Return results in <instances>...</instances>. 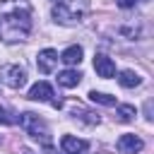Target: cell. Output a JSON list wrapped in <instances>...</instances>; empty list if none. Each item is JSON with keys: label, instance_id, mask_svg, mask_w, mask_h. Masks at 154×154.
<instances>
[{"label": "cell", "instance_id": "cell-16", "mask_svg": "<svg viewBox=\"0 0 154 154\" xmlns=\"http://www.w3.org/2000/svg\"><path fill=\"white\" fill-rule=\"evenodd\" d=\"M0 123H12V118L7 116V111H5V108H0Z\"/></svg>", "mask_w": 154, "mask_h": 154}, {"label": "cell", "instance_id": "cell-1", "mask_svg": "<svg viewBox=\"0 0 154 154\" xmlns=\"http://www.w3.org/2000/svg\"><path fill=\"white\" fill-rule=\"evenodd\" d=\"M34 26V10L29 0H0V38L5 43L26 41Z\"/></svg>", "mask_w": 154, "mask_h": 154}, {"label": "cell", "instance_id": "cell-4", "mask_svg": "<svg viewBox=\"0 0 154 154\" xmlns=\"http://www.w3.org/2000/svg\"><path fill=\"white\" fill-rule=\"evenodd\" d=\"M0 79L10 87V89H22L26 84V70L22 65H5L0 70Z\"/></svg>", "mask_w": 154, "mask_h": 154}, {"label": "cell", "instance_id": "cell-13", "mask_svg": "<svg viewBox=\"0 0 154 154\" xmlns=\"http://www.w3.org/2000/svg\"><path fill=\"white\" fill-rule=\"evenodd\" d=\"M89 99L94 101V103H101V106H116V96H111V94H103V91H89Z\"/></svg>", "mask_w": 154, "mask_h": 154}, {"label": "cell", "instance_id": "cell-3", "mask_svg": "<svg viewBox=\"0 0 154 154\" xmlns=\"http://www.w3.org/2000/svg\"><path fill=\"white\" fill-rule=\"evenodd\" d=\"M19 125L24 128V132L26 135H31L34 140H38L43 147H51V130H48V125H46V120L43 118H38L36 113H22L19 116Z\"/></svg>", "mask_w": 154, "mask_h": 154}, {"label": "cell", "instance_id": "cell-15", "mask_svg": "<svg viewBox=\"0 0 154 154\" xmlns=\"http://www.w3.org/2000/svg\"><path fill=\"white\" fill-rule=\"evenodd\" d=\"M116 5H118L120 10H130V7L137 5V0H116Z\"/></svg>", "mask_w": 154, "mask_h": 154}, {"label": "cell", "instance_id": "cell-7", "mask_svg": "<svg viewBox=\"0 0 154 154\" xmlns=\"http://www.w3.org/2000/svg\"><path fill=\"white\" fill-rule=\"evenodd\" d=\"M87 147H89V142L87 140H79L75 135H63L60 137V149L65 154H82V152H87Z\"/></svg>", "mask_w": 154, "mask_h": 154}, {"label": "cell", "instance_id": "cell-5", "mask_svg": "<svg viewBox=\"0 0 154 154\" xmlns=\"http://www.w3.org/2000/svg\"><path fill=\"white\" fill-rule=\"evenodd\" d=\"M53 87L48 82H36L31 89H29V99L31 101H51L55 108H60V99H53Z\"/></svg>", "mask_w": 154, "mask_h": 154}, {"label": "cell", "instance_id": "cell-17", "mask_svg": "<svg viewBox=\"0 0 154 154\" xmlns=\"http://www.w3.org/2000/svg\"><path fill=\"white\" fill-rule=\"evenodd\" d=\"M144 113H147V120H152V101H147V106H144Z\"/></svg>", "mask_w": 154, "mask_h": 154}, {"label": "cell", "instance_id": "cell-14", "mask_svg": "<svg viewBox=\"0 0 154 154\" xmlns=\"http://www.w3.org/2000/svg\"><path fill=\"white\" fill-rule=\"evenodd\" d=\"M135 106H130V103H123V106H118V120H123V123H130L132 118H135Z\"/></svg>", "mask_w": 154, "mask_h": 154}, {"label": "cell", "instance_id": "cell-8", "mask_svg": "<svg viewBox=\"0 0 154 154\" xmlns=\"http://www.w3.org/2000/svg\"><path fill=\"white\" fill-rule=\"evenodd\" d=\"M94 70H96V75H99V77L108 79V77H113V75H116V63H113L108 55L96 53V55H94Z\"/></svg>", "mask_w": 154, "mask_h": 154}, {"label": "cell", "instance_id": "cell-6", "mask_svg": "<svg viewBox=\"0 0 154 154\" xmlns=\"http://www.w3.org/2000/svg\"><path fill=\"white\" fill-rule=\"evenodd\" d=\"M55 65H58V51H53V48L38 51V55H36V67H38V72L48 75V72L55 70Z\"/></svg>", "mask_w": 154, "mask_h": 154}, {"label": "cell", "instance_id": "cell-2", "mask_svg": "<svg viewBox=\"0 0 154 154\" xmlns=\"http://www.w3.org/2000/svg\"><path fill=\"white\" fill-rule=\"evenodd\" d=\"M51 14L58 24H79L87 14V0H55Z\"/></svg>", "mask_w": 154, "mask_h": 154}, {"label": "cell", "instance_id": "cell-12", "mask_svg": "<svg viewBox=\"0 0 154 154\" xmlns=\"http://www.w3.org/2000/svg\"><path fill=\"white\" fill-rule=\"evenodd\" d=\"M79 79H82V75H79L77 70H63V72H58V84H60V87H65V89L77 87V84H79Z\"/></svg>", "mask_w": 154, "mask_h": 154}, {"label": "cell", "instance_id": "cell-10", "mask_svg": "<svg viewBox=\"0 0 154 154\" xmlns=\"http://www.w3.org/2000/svg\"><path fill=\"white\" fill-rule=\"evenodd\" d=\"M118 82H120V87H125V89H135V87L142 84V77H140L135 70H120V72H118Z\"/></svg>", "mask_w": 154, "mask_h": 154}, {"label": "cell", "instance_id": "cell-11", "mask_svg": "<svg viewBox=\"0 0 154 154\" xmlns=\"http://www.w3.org/2000/svg\"><path fill=\"white\" fill-rule=\"evenodd\" d=\"M58 60H63L65 65H79V63H82V46H67V48L60 53Z\"/></svg>", "mask_w": 154, "mask_h": 154}, {"label": "cell", "instance_id": "cell-18", "mask_svg": "<svg viewBox=\"0 0 154 154\" xmlns=\"http://www.w3.org/2000/svg\"><path fill=\"white\" fill-rule=\"evenodd\" d=\"M22 154H34V152H31V149H26V147H24V149H22Z\"/></svg>", "mask_w": 154, "mask_h": 154}, {"label": "cell", "instance_id": "cell-9", "mask_svg": "<svg viewBox=\"0 0 154 154\" xmlns=\"http://www.w3.org/2000/svg\"><path fill=\"white\" fill-rule=\"evenodd\" d=\"M142 147H144V142H142L137 135H130V132H128V135H120V137H118V149H120L123 154H137Z\"/></svg>", "mask_w": 154, "mask_h": 154}]
</instances>
